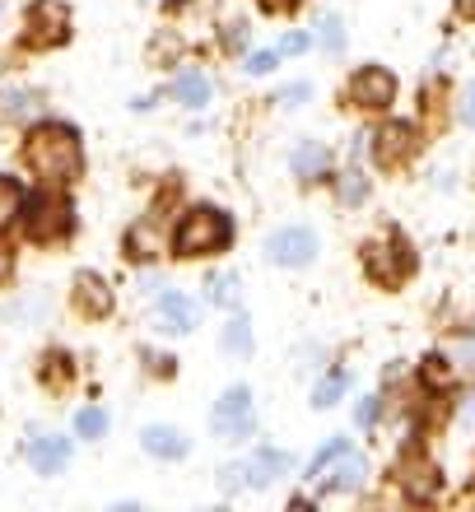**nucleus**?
<instances>
[{
    "label": "nucleus",
    "instance_id": "1",
    "mask_svg": "<svg viewBox=\"0 0 475 512\" xmlns=\"http://www.w3.org/2000/svg\"><path fill=\"white\" fill-rule=\"evenodd\" d=\"M24 168L42 177L47 187H70L84 173V149L75 126L66 122H42L24 135Z\"/></svg>",
    "mask_w": 475,
    "mask_h": 512
},
{
    "label": "nucleus",
    "instance_id": "2",
    "mask_svg": "<svg viewBox=\"0 0 475 512\" xmlns=\"http://www.w3.org/2000/svg\"><path fill=\"white\" fill-rule=\"evenodd\" d=\"M229 243H233V219H229V210H219V205H191L187 215L177 219L173 238H168L173 256H187V261L215 256Z\"/></svg>",
    "mask_w": 475,
    "mask_h": 512
},
{
    "label": "nucleus",
    "instance_id": "3",
    "mask_svg": "<svg viewBox=\"0 0 475 512\" xmlns=\"http://www.w3.org/2000/svg\"><path fill=\"white\" fill-rule=\"evenodd\" d=\"M19 224H24L28 243H61L75 229V205L61 196V191L42 187L33 196H24V210H19Z\"/></svg>",
    "mask_w": 475,
    "mask_h": 512
},
{
    "label": "nucleus",
    "instance_id": "4",
    "mask_svg": "<svg viewBox=\"0 0 475 512\" xmlns=\"http://www.w3.org/2000/svg\"><path fill=\"white\" fill-rule=\"evenodd\" d=\"M364 270L368 280L382 284V289H392V284H401L415 270V252H410V243L401 238V233H387V238H378V243L364 247Z\"/></svg>",
    "mask_w": 475,
    "mask_h": 512
},
{
    "label": "nucleus",
    "instance_id": "5",
    "mask_svg": "<svg viewBox=\"0 0 475 512\" xmlns=\"http://www.w3.org/2000/svg\"><path fill=\"white\" fill-rule=\"evenodd\" d=\"M70 38V10L61 5V0H33L24 14V42L28 47H38V52H47V47H61V42Z\"/></svg>",
    "mask_w": 475,
    "mask_h": 512
},
{
    "label": "nucleus",
    "instance_id": "6",
    "mask_svg": "<svg viewBox=\"0 0 475 512\" xmlns=\"http://www.w3.org/2000/svg\"><path fill=\"white\" fill-rule=\"evenodd\" d=\"M285 471H289L285 452L261 447V452H252L247 461H238V466H229V471H224V489H266V485H275Z\"/></svg>",
    "mask_w": 475,
    "mask_h": 512
},
{
    "label": "nucleus",
    "instance_id": "7",
    "mask_svg": "<svg viewBox=\"0 0 475 512\" xmlns=\"http://www.w3.org/2000/svg\"><path fill=\"white\" fill-rule=\"evenodd\" d=\"M350 103H354V108H364V112H387L396 103V75H392V70H382V66L354 70Z\"/></svg>",
    "mask_w": 475,
    "mask_h": 512
},
{
    "label": "nucleus",
    "instance_id": "8",
    "mask_svg": "<svg viewBox=\"0 0 475 512\" xmlns=\"http://www.w3.org/2000/svg\"><path fill=\"white\" fill-rule=\"evenodd\" d=\"M266 256H271L275 266H289V270L313 266V256H317V233H313V229H303V224L275 229L271 238H266Z\"/></svg>",
    "mask_w": 475,
    "mask_h": 512
},
{
    "label": "nucleus",
    "instance_id": "9",
    "mask_svg": "<svg viewBox=\"0 0 475 512\" xmlns=\"http://www.w3.org/2000/svg\"><path fill=\"white\" fill-rule=\"evenodd\" d=\"M396 485L406 489L415 503H429L443 489V471L424 452H406V457H396Z\"/></svg>",
    "mask_w": 475,
    "mask_h": 512
},
{
    "label": "nucleus",
    "instance_id": "10",
    "mask_svg": "<svg viewBox=\"0 0 475 512\" xmlns=\"http://www.w3.org/2000/svg\"><path fill=\"white\" fill-rule=\"evenodd\" d=\"M210 424H215V433H224V438H247V433L257 429V415H252V391L229 387L224 396H219Z\"/></svg>",
    "mask_w": 475,
    "mask_h": 512
},
{
    "label": "nucleus",
    "instance_id": "11",
    "mask_svg": "<svg viewBox=\"0 0 475 512\" xmlns=\"http://www.w3.org/2000/svg\"><path fill=\"white\" fill-rule=\"evenodd\" d=\"M420 149V131L410 122H387L378 135H373V154H378L382 168H401V163L415 159Z\"/></svg>",
    "mask_w": 475,
    "mask_h": 512
},
{
    "label": "nucleus",
    "instance_id": "12",
    "mask_svg": "<svg viewBox=\"0 0 475 512\" xmlns=\"http://www.w3.org/2000/svg\"><path fill=\"white\" fill-rule=\"evenodd\" d=\"M70 303H75L80 317L103 322V317L112 312V284L103 280L98 270H80V275H75V289H70Z\"/></svg>",
    "mask_w": 475,
    "mask_h": 512
},
{
    "label": "nucleus",
    "instance_id": "13",
    "mask_svg": "<svg viewBox=\"0 0 475 512\" xmlns=\"http://www.w3.org/2000/svg\"><path fill=\"white\" fill-rule=\"evenodd\" d=\"M364 480H368V461L359 457V452H345V457H336L331 466H326V475L317 480V485H322L326 494H354Z\"/></svg>",
    "mask_w": 475,
    "mask_h": 512
},
{
    "label": "nucleus",
    "instance_id": "14",
    "mask_svg": "<svg viewBox=\"0 0 475 512\" xmlns=\"http://www.w3.org/2000/svg\"><path fill=\"white\" fill-rule=\"evenodd\" d=\"M191 326H196V303L182 289H168L159 298V331L163 336H187Z\"/></svg>",
    "mask_w": 475,
    "mask_h": 512
},
{
    "label": "nucleus",
    "instance_id": "15",
    "mask_svg": "<svg viewBox=\"0 0 475 512\" xmlns=\"http://www.w3.org/2000/svg\"><path fill=\"white\" fill-rule=\"evenodd\" d=\"M28 466L38 475H61L70 466V438H56V433L33 438V443H28Z\"/></svg>",
    "mask_w": 475,
    "mask_h": 512
},
{
    "label": "nucleus",
    "instance_id": "16",
    "mask_svg": "<svg viewBox=\"0 0 475 512\" xmlns=\"http://www.w3.org/2000/svg\"><path fill=\"white\" fill-rule=\"evenodd\" d=\"M140 447L150 452V457L159 461H177V457H187V433L182 429H168V424H150V429L140 433Z\"/></svg>",
    "mask_w": 475,
    "mask_h": 512
},
{
    "label": "nucleus",
    "instance_id": "17",
    "mask_svg": "<svg viewBox=\"0 0 475 512\" xmlns=\"http://www.w3.org/2000/svg\"><path fill=\"white\" fill-rule=\"evenodd\" d=\"M289 168H294L303 182H317V177H326V168H331V149H326L322 140H303V145L289 154Z\"/></svg>",
    "mask_w": 475,
    "mask_h": 512
},
{
    "label": "nucleus",
    "instance_id": "18",
    "mask_svg": "<svg viewBox=\"0 0 475 512\" xmlns=\"http://www.w3.org/2000/svg\"><path fill=\"white\" fill-rule=\"evenodd\" d=\"M126 256L131 261H154L159 256V210H150V219H140L136 229L126 233Z\"/></svg>",
    "mask_w": 475,
    "mask_h": 512
},
{
    "label": "nucleus",
    "instance_id": "19",
    "mask_svg": "<svg viewBox=\"0 0 475 512\" xmlns=\"http://www.w3.org/2000/svg\"><path fill=\"white\" fill-rule=\"evenodd\" d=\"M173 98L182 108H205L210 103V80H205L201 70H182L173 80Z\"/></svg>",
    "mask_w": 475,
    "mask_h": 512
},
{
    "label": "nucleus",
    "instance_id": "20",
    "mask_svg": "<svg viewBox=\"0 0 475 512\" xmlns=\"http://www.w3.org/2000/svg\"><path fill=\"white\" fill-rule=\"evenodd\" d=\"M38 378L47 382L52 391H61L70 378H75V364H70V354L52 350V354H42V368H38Z\"/></svg>",
    "mask_w": 475,
    "mask_h": 512
},
{
    "label": "nucleus",
    "instance_id": "21",
    "mask_svg": "<svg viewBox=\"0 0 475 512\" xmlns=\"http://www.w3.org/2000/svg\"><path fill=\"white\" fill-rule=\"evenodd\" d=\"M19 210H24V187H19V177L0 173V224L19 219Z\"/></svg>",
    "mask_w": 475,
    "mask_h": 512
},
{
    "label": "nucleus",
    "instance_id": "22",
    "mask_svg": "<svg viewBox=\"0 0 475 512\" xmlns=\"http://www.w3.org/2000/svg\"><path fill=\"white\" fill-rule=\"evenodd\" d=\"M205 294H210L215 308H238V275H210Z\"/></svg>",
    "mask_w": 475,
    "mask_h": 512
},
{
    "label": "nucleus",
    "instance_id": "23",
    "mask_svg": "<svg viewBox=\"0 0 475 512\" xmlns=\"http://www.w3.org/2000/svg\"><path fill=\"white\" fill-rule=\"evenodd\" d=\"M224 350L229 354H252V322H247V317H233V322L224 326Z\"/></svg>",
    "mask_w": 475,
    "mask_h": 512
},
{
    "label": "nucleus",
    "instance_id": "24",
    "mask_svg": "<svg viewBox=\"0 0 475 512\" xmlns=\"http://www.w3.org/2000/svg\"><path fill=\"white\" fill-rule=\"evenodd\" d=\"M420 373H424V382H429V387H448L452 382V359L448 354H424V364H420Z\"/></svg>",
    "mask_w": 475,
    "mask_h": 512
},
{
    "label": "nucleus",
    "instance_id": "25",
    "mask_svg": "<svg viewBox=\"0 0 475 512\" xmlns=\"http://www.w3.org/2000/svg\"><path fill=\"white\" fill-rule=\"evenodd\" d=\"M345 452H350V438H331V443H326L322 452H317V457L308 461V480H322L326 466H331L336 457H345Z\"/></svg>",
    "mask_w": 475,
    "mask_h": 512
},
{
    "label": "nucleus",
    "instance_id": "26",
    "mask_svg": "<svg viewBox=\"0 0 475 512\" xmlns=\"http://www.w3.org/2000/svg\"><path fill=\"white\" fill-rule=\"evenodd\" d=\"M75 433L94 443V438H103V433H108V415H103L98 405H89V410H80V415H75Z\"/></svg>",
    "mask_w": 475,
    "mask_h": 512
},
{
    "label": "nucleus",
    "instance_id": "27",
    "mask_svg": "<svg viewBox=\"0 0 475 512\" xmlns=\"http://www.w3.org/2000/svg\"><path fill=\"white\" fill-rule=\"evenodd\" d=\"M340 396H345V373H331V378H322V382H317V391H313V405H317V410H326V405H336Z\"/></svg>",
    "mask_w": 475,
    "mask_h": 512
},
{
    "label": "nucleus",
    "instance_id": "28",
    "mask_svg": "<svg viewBox=\"0 0 475 512\" xmlns=\"http://www.w3.org/2000/svg\"><path fill=\"white\" fill-rule=\"evenodd\" d=\"M317 28H322V47H326V52H331V56L345 52V24H340L336 14H326Z\"/></svg>",
    "mask_w": 475,
    "mask_h": 512
},
{
    "label": "nucleus",
    "instance_id": "29",
    "mask_svg": "<svg viewBox=\"0 0 475 512\" xmlns=\"http://www.w3.org/2000/svg\"><path fill=\"white\" fill-rule=\"evenodd\" d=\"M38 103H42V98L38 94H24V89H10V94H5V112H10V117H33V112H38Z\"/></svg>",
    "mask_w": 475,
    "mask_h": 512
},
{
    "label": "nucleus",
    "instance_id": "30",
    "mask_svg": "<svg viewBox=\"0 0 475 512\" xmlns=\"http://www.w3.org/2000/svg\"><path fill=\"white\" fill-rule=\"evenodd\" d=\"M368 196V177L364 173H345L340 177V201L345 205H359Z\"/></svg>",
    "mask_w": 475,
    "mask_h": 512
},
{
    "label": "nucleus",
    "instance_id": "31",
    "mask_svg": "<svg viewBox=\"0 0 475 512\" xmlns=\"http://www.w3.org/2000/svg\"><path fill=\"white\" fill-rule=\"evenodd\" d=\"M378 415H382V396H364V401L354 405V424H359V429H373Z\"/></svg>",
    "mask_w": 475,
    "mask_h": 512
},
{
    "label": "nucleus",
    "instance_id": "32",
    "mask_svg": "<svg viewBox=\"0 0 475 512\" xmlns=\"http://www.w3.org/2000/svg\"><path fill=\"white\" fill-rule=\"evenodd\" d=\"M275 61H280L275 52H252V56H247V75H271Z\"/></svg>",
    "mask_w": 475,
    "mask_h": 512
},
{
    "label": "nucleus",
    "instance_id": "33",
    "mask_svg": "<svg viewBox=\"0 0 475 512\" xmlns=\"http://www.w3.org/2000/svg\"><path fill=\"white\" fill-rule=\"evenodd\" d=\"M457 112H462V122L475 126V80L462 89V103H457Z\"/></svg>",
    "mask_w": 475,
    "mask_h": 512
},
{
    "label": "nucleus",
    "instance_id": "34",
    "mask_svg": "<svg viewBox=\"0 0 475 512\" xmlns=\"http://www.w3.org/2000/svg\"><path fill=\"white\" fill-rule=\"evenodd\" d=\"M14 280V252H10V243H0V289Z\"/></svg>",
    "mask_w": 475,
    "mask_h": 512
},
{
    "label": "nucleus",
    "instance_id": "35",
    "mask_svg": "<svg viewBox=\"0 0 475 512\" xmlns=\"http://www.w3.org/2000/svg\"><path fill=\"white\" fill-rule=\"evenodd\" d=\"M313 94V89H308V84H289L285 94H280V103H289V108H294V103H303V98Z\"/></svg>",
    "mask_w": 475,
    "mask_h": 512
},
{
    "label": "nucleus",
    "instance_id": "36",
    "mask_svg": "<svg viewBox=\"0 0 475 512\" xmlns=\"http://www.w3.org/2000/svg\"><path fill=\"white\" fill-rule=\"evenodd\" d=\"M280 52H289V56H299V52H308V38L303 33H289L285 42H280Z\"/></svg>",
    "mask_w": 475,
    "mask_h": 512
},
{
    "label": "nucleus",
    "instance_id": "37",
    "mask_svg": "<svg viewBox=\"0 0 475 512\" xmlns=\"http://www.w3.org/2000/svg\"><path fill=\"white\" fill-rule=\"evenodd\" d=\"M303 0H261V10H271V14H289V10H299Z\"/></svg>",
    "mask_w": 475,
    "mask_h": 512
},
{
    "label": "nucleus",
    "instance_id": "38",
    "mask_svg": "<svg viewBox=\"0 0 475 512\" xmlns=\"http://www.w3.org/2000/svg\"><path fill=\"white\" fill-rule=\"evenodd\" d=\"M457 14H462V19H471V24H475V0H457Z\"/></svg>",
    "mask_w": 475,
    "mask_h": 512
},
{
    "label": "nucleus",
    "instance_id": "39",
    "mask_svg": "<svg viewBox=\"0 0 475 512\" xmlns=\"http://www.w3.org/2000/svg\"><path fill=\"white\" fill-rule=\"evenodd\" d=\"M154 373H159V378H168V373H173V359H163V354H159V359H154Z\"/></svg>",
    "mask_w": 475,
    "mask_h": 512
},
{
    "label": "nucleus",
    "instance_id": "40",
    "mask_svg": "<svg viewBox=\"0 0 475 512\" xmlns=\"http://www.w3.org/2000/svg\"><path fill=\"white\" fill-rule=\"evenodd\" d=\"M466 419H471V424H475V396H471V405H466Z\"/></svg>",
    "mask_w": 475,
    "mask_h": 512
}]
</instances>
